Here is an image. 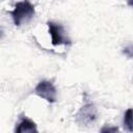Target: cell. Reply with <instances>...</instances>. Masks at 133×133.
<instances>
[{"mask_svg": "<svg viewBox=\"0 0 133 133\" xmlns=\"http://www.w3.org/2000/svg\"><path fill=\"white\" fill-rule=\"evenodd\" d=\"M34 6L28 1L17 2L14 10L10 11L12 21L16 26H21L24 23H27L34 16Z\"/></svg>", "mask_w": 133, "mask_h": 133, "instance_id": "cell-1", "label": "cell"}, {"mask_svg": "<svg viewBox=\"0 0 133 133\" xmlns=\"http://www.w3.org/2000/svg\"><path fill=\"white\" fill-rule=\"evenodd\" d=\"M35 94L45 99L47 102L49 103H54L56 102V99H57V91H56V88L55 86L53 85V83L51 81H48V80H43L41 81L36 86H35V89H34Z\"/></svg>", "mask_w": 133, "mask_h": 133, "instance_id": "cell-2", "label": "cell"}, {"mask_svg": "<svg viewBox=\"0 0 133 133\" xmlns=\"http://www.w3.org/2000/svg\"><path fill=\"white\" fill-rule=\"evenodd\" d=\"M48 28H49V33L51 35L52 44L54 46L70 45L71 44V41L64 35L63 27L60 24H56V23H53V22H48Z\"/></svg>", "mask_w": 133, "mask_h": 133, "instance_id": "cell-3", "label": "cell"}, {"mask_svg": "<svg viewBox=\"0 0 133 133\" xmlns=\"http://www.w3.org/2000/svg\"><path fill=\"white\" fill-rule=\"evenodd\" d=\"M97 118V109L96 107L88 103L81 107L77 113V122L81 126H88L90 123L95 122Z\"/></svg>", "mask_w": 133, "mask_h": 133, "instance_id": "cell-4", "label": "cell"}, {"mask_svg": "<svg viewBox=\"0 0 133 133\" xmlns=\"http://www.w3.org/2000/svg\"><path fill=\"white\" fill-rule=\"evenodd\" d=\"M17 133H24V132H37L36 125L34 122L28 119V118H23L19 124L18 127L16 128Z\"/></svg>", "mask_w": 133, "mask_h": 133, "instance_id": "cell-5", "label": "cell"}, {"mask_svg": "<svg viewBox=\"0 0 133 133\" xmlns=\"http://www.w3.org/2000/svg\"><path fill=\"white\" fill-rule=\"evenodd\" d=\"M124 127L127 131L133 132V108L126 110L124 115Z\"/></svg>", "mask_w": 133, "mask_h": 133, "instance_id": "cell-6", "label": "cell"}, {"mask_svg": "<svg viewBox=\"0 0 133 133\" xmlns=\"http://www.w3.org/2000/svg\"><path fill=\"white\" fill-rule=\"evenodd\" d=\"M123 53L128 58H133V45H128L123 49Z\"/></svg>", "mask_w": 133, "mask_h": 133, "instance_id": "cell-7", "label": "cell"}, {"mask_svg": "<svg viewBox=\"0 0 133 133\" xmlns=\"http://www.w3.org/2000/svg\"><path fill=\"white\" fill-rule=\"evenodd\" d=\"M118 129L117 128H110V127H104L101 129V132H117Z\"/></svg>", "mask_w": 133, "mask_h": 133, "instance_id": "cell-8", "label": "cell"}, {"mask_svg": "<svg viewBox=\"0 0 133 133\" xmlns=\"http://www.w3.org/2000/svg\"><path fill=\"white\" fill-rule=\"evenodd\" d=\"M127 3H128V5L133 6V0H127Z\"/></svg>", "mask_w": 133, "mask_h": 133, "instance_id": "cell-9", "label": "cell"}]
</instances>
